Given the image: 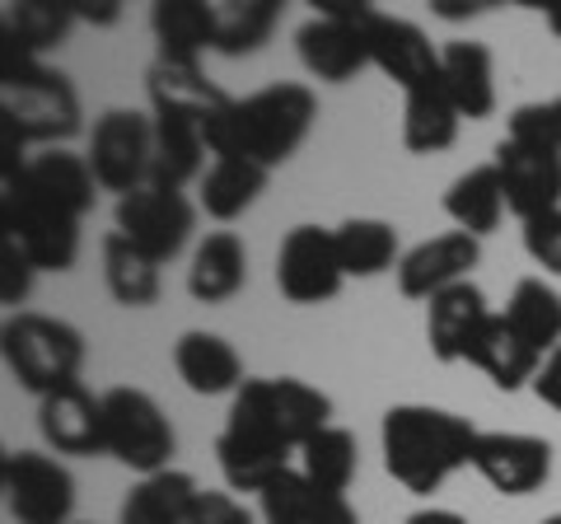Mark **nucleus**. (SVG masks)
<instances>
[{
  "label": "nucleus",
  "instance_id": "nucleus-1",
  "mask_svg": "<svg viewBox=\"0 0 561 524\" xmlns=\"http://www.w3.org/2000/svg\"><path fill=\"white\" fill-rule=\"evenodd\" d=\"M332 426V398L295 375L243 379L216 435V459L230 492H262L319 431Z\"/></svg>",
  "mask_w": 561,
  "mask_h": 524
},
{
  "label": "nucleus",
  "instance_id": "nucleus-2",
  "mask_svg": "<svg viewBox=\"0 0 561 524\" xmlns=\"http://www.w3.org/2000/svg\"><path fill=\"white\" fill-rule=\"evenodd\" d=\"M313 122H319V94L300 80H280L257 94L234 99L210 122L206 146L210 160H253L272 173L295 160V150L309 141Z\"/></svg>",
  "mask_w": 561,
  "mask_h": 524
},
{
  "label": "nucleus",
  "instance_id": "nucleus-3",
  "mask_svg": "<svg viewBox=\"0 0 561 524\" xmlns=\"http://www.w3.org/2000/svg\"><path fill=\"white\" fill-rule=\"evenodd\" d=\"M478 426L468 417L431 403H398L379 422V449L389 478L412 497H431L459 474L472 468L478 449Z\"/></svg>",
  "mask_w": 561,
  "mask_h": 524
},
{
  "label": "nucleus",
  "instance_id": "nucleus-4",
  "mask_svg": "<svg viewBox=\"0 0 561 524\" xmlns=\"http://www.w3.org/2000/svg\"><path fill=\"white\" fill-rule=\"evenodd\" d=\"M0 117H10L28 146L51 150L84 127L76 84L5 38H0Z\"/></svg>",
  "mask_w": 561,
  "mask_h": 524
},
{
  "label": "nucleus",
  "instance_id": "nucleus-5",
  "mask_svg": "<svg viewBox=\"0 0 561 524\" xmlns=\"http://www.w3.org/2000/svg\"><path fill=\"white\" fill-rule=\"evenodd\" d=\"M0 356H5V371L24 394L47 398L57 389L80 384L84 338H80V328L66 323V319L20 309L5 319V328H0Z\"/></svg>",
  "mask_w": 561,
  "mask_h": 524
},
{
  "label": "nucleus",
  "instance_id": "nucleus-6",
  "mask_svg": "<svg viewBox=\"0 0 561 524\" xmlns=\"http://www.w3.org/2000/svg\"><path fill=\"white\" fill-rule=\"evenodd\" d=\"M173 449H179V435L146 389L117 384L103 394V454H113L131 474L150 478L173 468Z\"/></svg>",
  "mask_w": 561,
  "mask_h": 524
},
{
  "label": "nucleus",
  "instance_id": "nucleus-7",
  "mask_svg": "<svg viewBox=\"0 0 561 524\" xmlns=\"http://www.w3.org/2000/svg\"><path fill=\"white\" fill-rule=\"evenodd\" d=\"M370 10L375 5L365 0H313V20L295 33V52L313 80L346 84L370 66V38H365Z\"/></svg>",
  "mask_w": 561,
  "mask_h": 524
},
{
  "label": "nucleus",
  "instance_id": "nucleus-8",
  "mask_svg": "<svg viewBox=\"0 0 561 524\" xmlns=\"http://www.w3.org/2000/svg\"><path fill=\"white\" fill-rule=\"evenodd\" d=\"M0 235H10L38 272H70L80 258V216L43 202L20 183H0Z\"/></svg>",
  "mask_w": 561,
  "mask_h": 524
},
{
  "label": "nucleus",
  "instance_id": "nucleus-9",
  "mask_svg": "<svg viewBox=\"0 0 561 524\" xmlns=\"http://www.w3.org/2000/svg\"><path fill=\"white\" fill-rule=\"evenodd\" d=\"M0 492L14 524H76V478L43 449H5Z\"/></svg>",
  "mask_w": 561,
  "mask_h": 524
},
{
  "label": "nucleus",
  "instance_id": "nucleus-10",
  "mask_svg": "<svg viewBox=\"0 0 561 524\" xmlns=\"http://www.w3.org/2000/svg\"><path fill=\"white\" fill-rule=\"evenodd\" d=\"M90 160L94 179L103 192L131 197L150 183V160H154V117L136 113V109H108L94 117L90 132Z\"/></svg>",
  "mask_w": 561,
  "mask_h": 524
},
{
  "label": "nucleus",
  "instance_id": "nucleus-11",
  "mask_svg": "<svg viewBox=\"0 0 561 524\" xmlns=\"http://www.w3.org/2000/svg\"><path fill=\"white\" fill-rule=\"evenodd\" d=\"M113 220L122 239H131L140 253H150L164 267V262H173L187 249L192 230H197V206L187 202V192L146 183L131 197H117Z\"/></svg>",
  "mask_w": 561,
  "mask_h": 524
},
{
  "label": "nucleus",
  "instance_id": "nucleus-12",
  "mask_svg": "<svg viewBox=\"0 0 561 524\" xmlns=\"http://www.w3.org/2000/svg\"><path fill=\"white\" fill-rule=\"evenodd\" d=\"M346 286L342 258H337V239L323 225H295L276 249V291L290 305H328L337 300Z\"/></svg>",
  "mask_w": 561,
  "mask_h": 524
},
{
  "label": "nucleus",
  "instance_id": "nucleus-13",
  "mask_svg": "<svg viewBox=\"0 0 561 524\" xmlns=\"http://www.w3.org/2000/svg\"><path fill=\"white\" fill-rule=\"evenodd\" d=\"M472 474L501 497H534L552 478V445L524 431H482L472 449Z\"/></svg>",
  "mask_w": 561,
  "mask_h": 524
},
{
  "label": "nucleus",
  "instance_id": "nucleus-14",
  "mask_svg": "<svg viewBox=\"0 0 561 524\" xmlns=\"http://www.w3.org/2000/svg\"><path fill=\"white\" fill-rule=\"evenodd\" d=\"M482 262V239H472L463 230H445L421 239L416 249L402 253L398 262V295L402 300H435L440 291L472 282V267Z\"/></svg>",
  "mask_w": 561,
  "mask_h": 524
},
{
  "label": "nucleus",
  "instance_id": "nucleus-15",
  "mask_svg": "<svg viewBox=\"0 0 561 524\" xmlns=\"http://www.w3.org/2000/svg\"><path fill=\"white\" fill-rule=\"evenodd\" d=\"M365 38H370V66H379V71L389 76L402 94L426 90V84H440V47H435L412 20L370 10V20H365Z\"/></svg>",
  "mask_w": 561,
  "mask_h": 524
},
{
  "label": "nucleus",
  "instance_id": "nucleus-16",
  "mask_svg": "<svg viewBox=\"0 0 561 524\" xmlns=\"http://www.w3.org/2000/svg\"><path fill=\"white\" fill-rule=\"evenodd\" d=\"M146 94H150V117L192 122L202 132H210V122L234 103L216 80H206L197 61H164V57H154V66L146 71Z\"/></svg>",
  "mask_w": 561,
  "mask_h": 524
},
{
  "label": "nucleus",
  "instance_id": "nucleus-17",
  "mask_svg": "<svg viewBox=\"0 0 561 524\" xmlns=\"http://www.w3.org/2000/svg\"><path fill=\"white\" fill-rule=\"evenodd\" d=\"M491 164L501 173L505 206L519 220H538L548 212H561V155L557 150H534L519 141H501Z\"/></svg>",
  "mask_w": 561,
  "mask_h": 524
},
{
  "label": "nucleus",
  "instance_id": "nucleus-18",
  "mask_svg": "<svg viewBox=\"0 0 561 524\" xmlns=\"http://www.w3.org/2000/svg\"><path fill=\"white\" fill-rule=\"evenodd\" d=\"M38 431L51 454H76V459L103 454V394L70 384L38 398Z\"/></svg>",
  "mask_w": 561,
  "mask_h": 524
},
{
  "label": "nucleus",
  "instance_id": "nucleus-19",
  "mask_svg": "<svg viewBox=\"0 0 561 524\" xmlns=\"http://www.w3.org/2000/svg\"><path fill=\"white\" fill-rule=\"evenodd\" d=\"M257 520L262 524H360L356 505L337 492H323L319 482H309L300 468L276 474L257 492Z\"/></svg>",
  "mask_w": 561,
  "mask_h": 524
},
{
  "label": "nucleus",
  "instance_id": "nucleus-20",
  "mask_svg": "<svg viewBox=\"0 0 561 524\" xmlns=\"http://www.w3.org/2000/svg\"><path fill=\"white\" fill-rule=\"evenodd\" d=\"M0 183H20L28 192H38L43 202L61 206L70 216H90L94 212V197H99V179L84 155H70V150H43V155H28V164L20 173Z\"/></svg>",
  "mask_w": 561,
  "mask_h": 524
},
{
  "label": "nucleus",
  "instance_id": "nucleus-21",
  "mask_svg": "<svg viewBox=\"0 0 561 524\" xmlns=\"http://www.w3.org/2000/svg\"><path fill=\"white\" fill-rule=\"evenodd\" d=\"M486 319H491V305H486L482 286L459 282V286L440 291L426 305V342H431V356L440 361V365L468 361V346L478 342Z\"/></svg>",
  "mask_w": 561,
  "mask_h": 524
},
{
  "label": "nucleus",
  "instance_id": "nucleus-22",
  "mask_svg": "<svg viewBox=\"0 0 561 524\" xmlns=\"http://www.w3.org/2000/svg\"><path fill=\"white\" fill-rule=\"evenodd\" d=\"M173 371L197 398H220V394H239L243 389V356L234 352V342H225L220 333H206V328H187V333L173 342Z\"/></svg>",
  "mask_w": 561,
  "mask_h": 524
},
{
  "label": "nucleus",
  "instance_id": "nucleus-23",
  "mask_svg": "<svg viewBox=\"0 0 561 524\" xmlns=\"http://www.w3.org/2000/svg\"><path fill=\"white\" fill-rule=\"evenodd\" d=\"M440 84L449 103L468 122H486L496 113V66H491V47L472 38H454L440 47Z\"/></svg>",
  "mask_w": 561,
  "mask_h": 524
},
{
  "label": "nucleus",
  "instance_id": "nucleus-24",
  "mask_svg": "<svg viewBox=\"0 0 561 524\" xmlns=\"http://www.w3.org/2000/svg\"><path fill=\"white\" fill-rule=\"evenodd\" d=\"M249 282V249L234 230H210L197 253H192V267H187V295L197 305H225L234 300Z\"/></svg>",
  "mask_w": 561,
  "mask_h": 524
},
{
  "label": "nucleus",
  "instance_id": "nucleus-25",
  "mask_svg": "<svg viewBox=\"0 0 561 524\" xmlns=\"http://www.w3.org/2000/svg\"><path fill=\"white\" fill-rule=\"evenodd\" d=\"M468 365H478V371L496 384V389L515 394V389H524V384H534L542 356L515 333L505 314H491L486 328L478 333V342L468 346Z\"/></svg>",
  "mask_w": 561,
  "mask_h": 524
},
{
  "label": "nucleus",
  "instance_id": "nucleus-26",
  "mask_svg": "<svg viewBox=\"0 0 561 524\" xmlns=\"http://www.w3.org/2000/svg\"><path fill=\"white\" fill-rule=\"evenodd\" d=\"M150 33L164 61H197L216 52V5L202 0H160L150 10Z\"/></svg>",
  "mask_w": 561,
  "mask_h": 524
},
{
  "label": "nucleus",
  "instance_id": "nucleus-27",
  "mask_svg": "<svg viewBox=\"0 0 561 524\" xmlns=\"http://www.w3.org/2000/svg\"><path fill=\"white\" fill-rule=\"evenodd\" d=\"M337 258H342V272L346 282L356 276V282H370V276H383V272H398L402 262V243H398V230L389 220H375V216H351L342 220L337 230Z\"/></svg>",
  "mask_w": 561,
  "mask_h": 524
},
{
  "label": "nucleus",
  "instance_id": "nucleus-28",
  "mask_svg": "<svg viewBox=\"0 0 561 524\" xmlns=\"http://www.w3.org/2000/svg\"><path fill=\"white\" fill-rule=\"evenodd\" d=\"M197 492L202 487L192 482V474H183V468L150 474V478H140L127 497H122L117 524H187Z\"/></svg>",
  "mask_w": 561,
  "mask_h": 524
},
{
  "label": "nucleus",
  "instance_id": "nucleus-29",
  "mask_svg": "<svg viewBox=\"0 0 561 524\" xmlns=\"http://www.w3.org/2000/svg\"><path fill=\"white\" fill-rule=\"evenodd\" d=\"M505 212H511V206H505V187H501L496 164H478V169L459 173L445 192V216L472 239L496 230Z\"/></svg>",
  "mask_w": 561,
  "mask_h": 524
},
{
  "label": "nucleus",
  "instance_id": "nucleus-30",
  "mask_svg": "<svg viewBox=\"0 0 561 524\" xmlns=\"http://www.w3.org/2000/svg\"><path fill=\"white\" fill-rule=\"evenodd\" d=\"M459 109L449 103L445 84H426V90L402 94V146L412 155H440L459 141Z\"/></svg>",
  "mask_w": 561,
  "mask_h": 524
},
{
  "label": "nucleus",
  "instance_id": "nucleus-31",
  "mask_svg": "<svg viewBox=\"0 0 561 524\" xmlns=\"http://www.w3.org/2000/svg\"><path fill=\"white\" fill-rule=\"evenodd\" d=\"M267 183H272V173L262 169V164H253V160H210V169L202 173V212L210 216V220H239L249 206L267 192Z\"/></svg>",
  "mask_w": 561,
  "mask_h": 524
},
{
  "label": "nucleus",
  "instance_id": "nucleus-32",
  "mask_svg": "<svg viewBox=\"0 0 561 524\" xmlns=\"http://www.w3.org/2000/svg\"><path fill=\"white\" fill-rule=\"evenodd\" d=\"M206 155H210V146H206L202 127H192V122L154 117V160H150V183L154 187L183 192L192 179H202Z\"/></svg>",
  "mask_w": 561,
  "mask_h": 524
},
{
  "label": "nucleus",
  "instance_id": "nucleus-33",
  "mask_svg": "<svg viewBox=\"0 0 561 524\" xmlns=\"http://www.w3.org/2000/svg\"><path fill=\"white\" fill-rule=\"evenodd\" d=\"M103 282H108V295L127 309H150L160 300V262L150 253H140L131 239H122L117 230L103 239Z\"/></svg>",
  "mask_w": 561,
  "mask_h": 524
},
{
  "label": "nucleus",
  "instance_id": "nucleus-34",
  "mask_svg": "<svg viewBox=\"0 0 561 524\" xmlns=\"http://www.w3.org/2000/svg\"><path fill=\"white\" fill-rule=\"evenodd\" d=\"M505 319H511V328L534 346L542 361L561 346V295L542 282V276H524V282H515L511 305H505Z\"/></svg>",
  "mask_w": 561,
  "mask_h": 524
},
{
  "label": "nucleus",
  "instance_id": "nucleus-35",
  "mask_svg": "<svg viewBox=\"0 0 561 524\" xmlns=\"http://www.w3.org/2000/svg\"><path fill=\"white\" fill-rule=\"evenodd\" d=\"M76 5L70 0H20V5H5V20H0V38L20 43L24 52H47L61 47L66 33L76 29Z\"/></svg>",
  "mask_w": 561,
  "mask_h": 524
},
{
  "label": "nucleus",
  "instance_id": "nucleus-36",
  "mask_svg": "<svg viewBox=\"0 0 561 524\" xmlns=\"http://www.w3.org/2000/svg\"><path fill=\"white\" fill-rule=\"evenodd\" d=\"M300 474H305L309 482H319L323 492L346 497L351 482H356V474H360V445H356V435H351L346 426L319 431V435H313V441L300 449Z\"/></svg>",
  "mask_w": 561,
  "mask_h": 524
},
{
  "label": "nucleus",
  "instance_id": "nucleus-37",
  "mask_svg": "<svg viewBox=\"0 0 561 524\" xmlns=\"http://www.w3.org/2000/svg\"><path fill=\"white\" fill-rule=\"evenodd\" d=\"M276 20H280L276 0H225V5H216V52L249 57V52L267 47Z\"/></svg>",
  "mask_w": 561,
  "mask_h": 524
},
{
  "label": "nucleus",
  "instance_id": "nucleus-38",
  "mask_svg": "<svg viewBox=\"0 0 561 524\" xmlns=\"http://www.w3.org/2000/svg\"><path fill=\"white\" fill-rule=\"evenodd\" d=\"M505 141L534 146V150H557L561 155V109L552 103H519L505 122Z\"/></svg>",
  "mask_w": 561,
  "mask_h": 524
},
{
  "label": "nucleus",
  "instance_id": "nucleus-39",
  "mask_svg": "<svg viewBox=\"0 0 561 524\" xmlns=\"http://www.w3.org/2000/svg\"><path fill=\"white\" fill-rule=\"evenodd\" d=\"M33 272H38V267L28 262V253L10 235H0V300H5V305H24L28 291H33Z\"/></svg>",
  "mask_w": 561,
  "mask_h": 524
},
{
  "label": "nucleus",
  "instance_id": "nucleus-40",
  "mask_svg": "<svg viewBox=\"0 0 561 524\" xmlns=\"http://www.w3.org/2000/svg\"><path fill=\"white\" fill-rule=\"evenodd\" d=\"M524 249L542 272L561 276V212H548L538 220H524Z\"/></svg>",
  "mask_w": 561,
  "mask_h": 524
},
{
  "label": "nucleus",
  "instance_id": "nucleus-41",
  "mask_svg": "<svg viewBox=\"0 0 561 524\" xmlns=\"http://www.w3.org/2000/svg\"><path fill=\"white\" fill-rule=\"evenodd\" d=\"M187 524H257V520L234 492H210V487H202L197 501H192Z\"/></svg>",
  "mask_w": 561,
  "mask_h": 524
},
{
  "label": "nucleus",
  "instance_id": "nucleus-42",
  "mask_svg": "<svg viewBox=\"0 0 561 524\" xmlns=\"http://www.w3.org/2000/svg\"><path fill=\"white\" fill-rule=\"evenodd\" d=\"M529 389L538 394V403H548L552 412H561V346L538 365V375H534Z\"/></svg>",
  "mask_w": 561,
  "mask_h": 524
},
{
  "label": "nucleus",
  "instance_id": "nucleus-43",
  "mask_svg": "<svg viewBox=\"0 0 561 524\" xmlns=\"http://www.w3.org/2000/svg\"><path fill=\"white\" fill-rule=\"evenodd\" d=\"M70 5H76V20L80 24H117L122 20L117 0H99V5H90V0H70Z\"/></svg>",
  "mask_w": 561,
  "mask_h": 524
},
{
  "label": "nucleus",
  "instance_id": "nucleus-44",
  "mask_svg": "<svg viewBox=\"0 0 561 524\" xmlns=\"http://www.w3.org/2000/svg\"><path fill=\"white\" fill-rule=\"evenodd\" d=\"M402 524H468L459 511H445V505H426V511H412Z\"/></svg>",
  "mask_w": 561,
  "mask_h": 524
},
{
  "label": "nucleus",
  "instance_id": "nucleus-45",
  "mask_svg": "<svg viewBox=\"0 0 561 524\" xmlns=\"http://www.w3.org/2000/svg\"><path fill=\"white\" fill-rule=\"evenodd\" d=\"M435 14L440 20H472V14H482L478 0H435Z\"/></svg>",
  "mask_w": 561,
  "mask_h": 524
},
{
  "label": "nucleus",
  "instance_id": "nucleus-46",
  "mask_svg": "<svg viewBox=\"0 0 561 524\" xmlns=\"http://www.w3.org/2000/svg\"><path fill=\"white\" fill-rule=\"evenodd\" d=\"M542 24L552 29V38H561V0H557V5H548V10H542Z\"/></svg>",
  "mask_w": 561,
  "mask_h": 524
},
{
  "label": "nucleus",
  "instance_id": "nucleus-47",
  "mask_svg": "<svg viewBox=\"0 0 561 524\" xmlns=\"http://www.w3.org/2000/svg\"><path fill=\"white\" fill-rule=\"evenodd\" d=\"M538 524H561V511H557V515H548V520H538Z\"/></svg>",
  "mask_w": 561,
  "mask_h": 524
},
{
  "label": "nucleus",
  "instance_id": "nucleus-48",
  "mask_svg": "<svg viewBox=\"0 0 561 524\" xmlns=\"http://www.w3.org/2000/svg\"><path fill=\"white\" fill-rule=\"evenodd\" d=\"M557 109H561V99H557Z\"/></svg>",
  "mask_w": 561,
  "mask_h": 524
},
{
  "label": "nucleus",
  "instance_id": "nucleus-49",
  "mask_svg": "<svg viewBox=\"0 0 561 524\" xmlns=\"http://www.w3.org/2000/svg\"><path fill=\"white\" fill-rule=\"evenodd\" d=\"M76 524H80V520H76Z\"/></svg>",
  "mask_w": 561,
  "mask_h": 524
}]
</instances>
